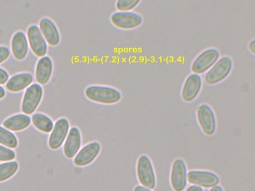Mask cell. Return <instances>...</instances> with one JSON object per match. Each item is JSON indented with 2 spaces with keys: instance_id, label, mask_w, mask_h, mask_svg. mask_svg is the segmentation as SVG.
I'll list each match as a JSON object with an SVG mask.
<instances>
[{
  "instance_id": "6da1fadb",
  "label": "cell",
  "mask_w": 255,
  "mask_h": 191,
  "mask_svg": "<svg viewBox=\"0 0 255 191\" xmlns=\"http://www.w3.org/2000/svg\"><path fill=\"white\" fill-rule=\"evenodd\" d=\"M85 96L91 101L104 105H113L122 100V93L112 87L92 85L85 91Z\"/></svg>"
},
{
  "instance_id": "7a4b0ae2",
  "label": "cell",
  "mask_w": 255,
  "mask_h": 191,
  "mask_svg": "<svg viewBox=\"0 0 255 191\" xmlns=\"http://www.w3.org/2000/svg\"><path fill=\"white\" fill-rule=\"evenodd\" d=\"M233 60L230 57L220 58L216 64L205 74L204 81L209 85L221 83L229 76L233 70Z\"/></svg>"
},
{
  "instance_id": "3957f363",
  "label": "cell",
  "mask_w": 255,
  "mask_h": 191,
  "mask_svg": "<svg viewBox=\"0 0 255 191\" xmlns=\"http://www.w3.org/2000/svg\"><path fill=\"white\" fill-rule=\"evenodd\" d=\"M137 180L142 187L147 189H155L156 177L152 161L148 156L140 155L137 159L136 165Z\"/></svg>"
},
{
  "instance_id": "277c9868",
  "label": "cell",
  "mask_w": 255,
  "mask_h": 191,
  "mask_svg": "<svg viewBox=\"0 0 255 191\" xmlns=\"http://www.w3.org/2000/svg\"><path fill=\"white\" fill-rule=\"evenodd\" d=\"M220 56L219 50L216 48H208L204 50L192 62L191 72L199 75L207 73L219 60Z\"/></svg>"
},
{
  "instance_id": "5b68a950",
  "label": "cell",
  "mask_w": 255,
  "mask_h": 191,
  "mask_svg": "<svg viewBox=\"0 0 255 191\" xmlns=\"http://www.w3.org/2000/svg\"><path fill=\"white\" fill-rule=\"evenodd\" d=\"M43 90L41 85L32 84L23 95L21 110L26 115H31L36 111L43 98Z\"/></svg>"
},
{
  "instance_id": "8992f818",
  "label": "cell",
  "mask_w": 255,
  "mask_h": 191,
  "mask_svg": "<svg viewBox=\"0 0 255 191\" xmlns=\"http://www.w3.org/2000/svg\"><path fill=\"white\" fill-rule=\"evenodd\" d=\"M196 118L201 130L206 135H214L217 123L214 110L209 105L204 103L199 105L196 110Z\"/></svg>"
},
{
  "instance_id": "52a82bcc",
  "label": "cell",
  "mask_w": 255,
  "mask_h": 191,
  "mask_svg": "<svg viewBox=\"0 0 255 191\" xmlns=\"http://www.w3.org/2000/svg\"><path fill=\"white\" fill-rule=\"evenodd\" d=\"M110 19L114 26L123 30L135 29L142 23V16L132 11H117Z\"/></svg>"
},
{
  "instance_id": "ba28073f",
  "label": "cell",
  "mask_w": 255,
  "mask_h": 191,
  "mask_svg": "<svg viewBox=\"0 0 255 191\" xmlns=\"http://www.w3.org/2000/svg\"><path fill=\"white\" fill-rule=\"evenodd\" d=\"M187 167L182 159L178 158L172 163L170 184L174 191H184L187 185Z\"/></svg>"
},
{
  "instance_id": "9c48e42d",
  "label": "cell",
  "mask_w": 255,
  "mask_h": 191,
  "mask_svg": "<svg viewBox=\"0 0 255 191\" xmlns=\"http://www.w3.org/2000/svg\"><path fill=\"white\" fill-rule=\"evenodd\" d=\"M187 182L202 189H210L219 185L220 179L217 174L209 171L191 170L187 173Z\"/></svg>"
},
{
  "instance_id": "30bf717a",
  "label": "cell",
  "mask_w": 255,
  "mask_h": 191,
  "mask_svg": "<svg viewBox=\"0 0 255 191\" xmlns=\"http://www.w3.org/2000/svg\"><path fill=\"white\" fill-rule=\"evenodd\" d=\"M70 130V123L68 119H58L54 123L53 130L48 138V146L51 150H58L63 145Z\"/></svg>"
},
{
  "instance_id": "8fae6325",
  "label": "cell",
  "mask_w": 255,
  "mask_h": 191,
  "mask_svg": "<svg viewBox=\"0 0 255 191\" xmlns=\"http://www.w3.org/2000/svg\"><path fill=\"white\" fill-rule=\"evenodd\" d=\"M102 146L100 142H90L80 149L78 153L74 157V164L78 167H86L90 165L97 159L100 154Z\"/></svg>"
},
{
  "instance_id": "7c38bea8",
  "label": "cell",
  "mask_w": 255,
  "mask_h": 191,
  "mask_svg": "<svg viewBox=\"0 0 255 191\" xmlns=\"http://www.w3.org/2000/svg\"><path fill=\"white\" fill-rule=\"evenodd\" d=\"M28 44L33 54L38 58L46 56L48 52V46L46 40L43 38L39 27L32 25L27 30Z\"/></svg>"
},
{
  "instance_id": "4fadbf2b",
  "label": "cell",
  "mask_w": 255,
  "mask_h": 191,
  "mask_svg": "<svg viewBox=\"0 0 255 191\" xmlns=\"http://www.w3.org/2000/svg\"><path fill=\"white\" fill-rule=\"evenodd\" d=\"M203 80L201 75L191 73L183 84L182 98L184 101L190 103L197 98L201 91Z\"/></svg>"
},
{
  "instance_id": "5bb4252c",
  "label": "cell",
  "mask_w": 255,
  "mask_h": 191,
  "mask_svg": "<svg viewBox=\"0 0 255 191\" xmlns=\"http://www.w3.org/2000/svg\"><path fill=\"white\" fill-rule=\"evenodd\" d=\"M81 132L78 127H71L63 144L64 155L66 158L73 159L81 148Z\"/></svg>"
},
{
  "instance_id": "9a60e30c",
  "label": "cell",
  "mask_w": 255,
  "mask_h": 191,
  "mask_svg": "<svg viewBox=\"0 0 255 191\" xmlns=\"http://www.w3.org/2000/svg\"><path fill=\"white\" fill-rule=\"evenodd\" d=\"M39 29L47 44L56 46L60 42V35L54 22L48 18H43L39 22Z\"/></svg>"
},
{
  "instance_id": "2e32d148",
  "label": "cell",
  "mask_w": 255,
  "mask_h": 191,
  "mask_svg": "<svg viewBox=\"0 0 255 191\" xmlns=\"http://www.w3.org/2000/svg\"><path fill=\"white\" fill-rule=\"evenodd\" d=\"M53 70V61L50 57L46 55L38 60L35 70V78L38 85H45L48 83L51 78Z\"/></svg>"
},
{
  "instance_id": "e0dca14e",
  "label": "cell",
  "mask_w": 255,
  "mask_h": 191,
  "mask_svg": "<svg viewBox=\"0 0 255 191\" xmlns=\"http://www.w3.org/2000/svg\"><path fill=\"white\" fill-rule=\"evenodd\" d=\"M11 51L15 59L24 60L27 56L28 52V42L27 37L22 31L14 33L11 39Z\"/></svg>"
},
{
  "instance_id": "ac0fdd59",
  "label": "cell",
  "mask_w": 255,
  "mask_h": 191,
  "mask_svg": "<svg viewBox=\"0 0 255 191\" xmlns=\"http://www.w3.org/2000/svg\"><path fill=\"white\" fill-rule=\"evenodd\" d=\"M33 81L31 74L24 73L16 74L9 79L6 84V88L11 92H19L31 86Z\"/></svg>"
},
{
  "instance_id": "d6986e66",
  "label": "cell",
  "mask_w": 255,
  "mask_h": 191,
  "mask_svg": "<svg viewBox=\"0 0 255 191\" xmlns=\"http://www.w3.org/2000/svg\"><path fill=\"white\" fill-rule=\"evenodd\" d=\"M31 118L26 114H16L3 122V126L11 132H18L30 126Z\"/></svg>"
},
{
  "instance_id": "ffe728a7",
  "label": "cell",
  "mask_w": 255,
  "mask_h": 191,
  "mask_svg": "<svg viewBox=\"0 0 255 191\" xmlns=\"http://www.w3.org/2000/svg\"><path fill=\"white\" fill-rule=\"evenodd\" d=\"M31 123L37 130L43 133H50L54 126L53 120L46 114L36 113L31 117Z\"/></svg>"
},
{
  "instance_id": "44dd1931",
  "label": "cell",
  "mask_w": 255,
  "mask_h": 191,
  "mask_svg": "<svg viewBox=\"0 0 255 191\" xmlns=\"http://www.w3.org/2000/svg\"><path fill=\"white\" fill-rule=\"evenodd\" d=\"M0 145L10 149L16 148L18 146L17 137L12 132L0 126Z\"/></svg>"
},
{
  "instance_id": "7402d4cb",
  "label": "cell",
  "mask_w": 255,
  "mask_h": 191,
  "mask_svg": "<svg viewBox=\"0 0 255 191\" xmlns=\"http://www.w3.org/2000/svg\"><path fill=\"white\" fill-rule=\"evenodd\" d=\"M18 164L15 161L0 164V182L11 179L17 172Z\"/></svg>"
},
{
  "instance_id": "603a6c76",
  "label": "cell",
  "mask_w": 255,
  "mask_h": 191,
  "mask_svg": "<svg viewBox=\"0 0 255 191\" xmlns=\"http://www.w3.org/2000/svg\"><path fill=\"white\" fill-rule=\"evenodd\" d=\"M139 0H118L116 2V8L118 11H131L138 5Z\"/></svg>"
},
{
  "instance_id": "cb8c5ba5",
  "label": "cell",
  "mask_w": 255,
  "mask_h": 191,
  "mask_svg": "<svg viewBox=\"0 0 255 191\" xmlns=\"http://www.w3.org/2000/svg\"><path fill=\"white\" fill-rule=\"evenodd\" d=\"M15 158H16V153L14 151L0 145V162H11Z\"/></svg>"
},
{
  "instance_id": "d4e9b609",
  "label": "cell",
  "mask_w": 255,
  "mask_h": 191,
  "mask_svg": "<svg viewBox=\"0 0 255 191\" xmlns=\"http://www.w3.org/2000/svg\"><path fill=\"white\" fill-rule=\"evenodd\" d=\"M10 50L5 46H0V64L4 63L9 58Z\"/></svg>"
},
{
  "instance_id": "484cf974",
  "label": "cell",
  "mask_w": 255,
  "mask_h": 191,
  "mask_svg": "<svg viewBox=\"0 0 255 191\" xmlns=\"http://www.w3.org/2000/svg\"><path fill=\"white\" fill-rule=\"evenodd\" d=\"M9 74L4 69L0 68V85H5L9 80Z\"/></svg>"
},
{
  "instance_id": "4316f807",
  "label": "cell",
  "mask_w": 255,
  "mask_h": 191,
  "mask_svg": "<svg viewBox=\"0 0 255 191\" xmlns=\"http://www.w3.org/2000/svg\"><path fill=\"white\" fill-rule=\"evenodd\" d=\"M185 191H204V190H203L202 188L197 187V186L192 185L188 187L187 190Z\"/></svg>"
},
{
  "instance_id": "83f0119b",
  "label": "cell",
  "mask_w": 255,
  "mask_h": 191,
  "mask_svg": "<svg viewBox=\"0 0 255 191\" xmlns=\"http://www.w3.org/2000/svg\"><path fill=\"white\" fill-rule=\"evenodd\" d=\"M133 191H152L151 189H147V188H145L142 187V186H137L134 188Z\"/></svg>"
},
{
  "instance_id": "f1b7e54d",
  "label": "cell",
  "mask_w": 255,
  "mask_h": 191,
  "mask_svg": "<svg viewBox=\"0 0 255 191\" xmlns=\"http://www.w3.org/2000/svg\"><path fill=\"white\" fill-rule=\"evenodd\" d=\"M255 40H253L251 42V43H249V46H248V48H249L250 50L252 52V53H253V55L255 54Z\"/></svg>"
},
{
  "instance_id": "f546056e",
  "label": "cell",
  "mask_w": 255,
  "mask_h": 191,
  "mask_svg": "<svg viewBox=\"0 0 255 191\" xmlns=\"http://www.w3.org/2000/svg\"><path fill=\"white\" fill-rule=\"evenodd\" d=\"M5 95H6V92H5L4 89L0 86V100L4 98Z\"/></svg>"
},
{
  "instance_id": "4dcf8cb0",
  "label": "cell",
  "mask_w": 255,
  "mask_h": 191,
  "mask_svg": "<svg viewBox=\"0 0 255 191\" xmlns=\"http://www.w3.org/2000/svg\"><path fill=\"white\" fill-rule=\"evenodd\" d=\"M209 191H224V190H223V188L221 186L217 185L216 187L211 188Z\"/></svg>"
}]
</instances>
